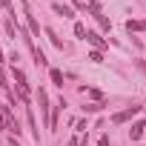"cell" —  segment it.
Segmentation results:
<instances>
[{"instance_id": "obj_1", "label": "cell", "mask_w": 146, "mask_h": 146, "mask_svg": "<svg viewBox=\"0 0 146 146\" xmlns=\"http://www.w3.org/2000/svg\"><path fill=\"white\" fill-rule=\"evenodd\" d=\"M12 75H15V80H17V95H20V100H23V103H29V83H26L23 69H17V66H15Z\"/></svg>"}, {"instance_id": "obj_2", "label": "cell", "mask_w": 146, "mask_h": 146, "mask_svg": "<svg viewBox=\"0 0 146 146\" xmlns=\"http://www.w3.org/2000/svg\"><path fill=\"white\" fill-rule=\"evenodd\" d=\"M135 115H140V106H129V109H123V112H115V115H112V123H126V120H132Z\"/></svg>"}, {"instance_id": "obj_3", "label": "cell", "mask_w": 146, "mask_h": 146, "mask_svg": "<svg viewBox=\"0 0 146 146\" xmlns=\"http://www.w3.org/2000/svg\"><path fill=\"white\" fill-rule=\"evenodd\" d=\"M37 100H40V112H43V120H46V123L52 126V115H49V95H46L43 89L37 92Z\"/></svg>"}, {"instance_id": "obj_4", "label": "cell", "mask_w": 146, "mask_h": 146, "mask_svg": "<svg viewBox=\"0 0 146 146\" xmlns=\"http://www.w3.org/2000/svg\"><path fill=\"white\" fill-rule=\"evenodd\" d=\"M23 15H26V23H29V32H32L35 37H40V23L35 20V15L29 12V6H23Z\"/></svg>"}, {"instance_id": "obj_5", "label": "cell", "mask_w": 146, "mask_h": 146, "mask_svg": "<svg viewBox=\"0 0 146 146\" xmlns=\"http://www.w3.org/2000/svg\"><path fill=\"white\" fill-rule=\"evenodd\" d=\"M86 40H89V43H92V46H95V49H98V52H100V49H106V46H109V43H106V40H103V37H100V35H98V32H86Z\"/></svg>"}, {"instance_id": "obj_6", "label": "cell", "mask_w": 146, "mask_h": 146, "mask_svg": "<svg viewBox=\"0 0 146 146\" xmlns=\"http://www.w3.org/2000/svg\"><path fill=\"white\" fill-rule=\"evenodd\" d=\"M143 132H146V123H143V120H137V123H135V126L129 129V137H132V140H137V137H140Z\"/></svg>"}, {"instance_id": "obj_7", "label": "cell", "mask_w": 146, "mask_h": 146, "mask_svg": "<svg viewBox=\"0 0 146 146\" xmlns=\"http://www.w3.org/2000/svg\"><path fill=\"white\" fill-rule=\"evenodd\" d=\"M126 29H129V32H146V20H129Z\"/></svg>"}, {"instance_id": "obj_8", "label": "cell", "mask_w": 146, "mask_h": 146, "mask_svg": "<svg viewBox=\"0 0 146 146\" xmlns=\"http://www.w3.org/2000/svg\"><path fill=\"white\" fill-rule=\"evenodd\" d=\"M52 9H54L60 17H72V9H69V6H63V3H52Z\"/></svg>"}, {"instance_id": "obj_9", "label": "cell", "mask_w": 146, "mask_h": 146, "mask_svg": "<svg viewBox=\"0 0 146 146\" xmlns=\"http://www.w3.org/2000/svg\"><path fill=\"white\" fill-rule=\"evenodd\" d=\"M49 75H52V83H57V86H63V75H60V72H57V69H52V72H49Z\"/></svg>"}, {"instance_id": "obj_10", "label": "cell", "mask_w": 146, "mask_h": 146, "mask_svg": "<svg viewBox=\"0 0 146 146\" xmlns=\"http://www.w3.org/2000/svg\"><path fill=\"white\" fill-rule=\"evenodd\" d=\"M75 35H78L80 40H86V26H83V23H75Z\"/></svg>"}, {"instance_id": "obj_11", "label": "cell", "mask_w": 146, "mask_h": 146, "mask_svg": "<svg viewBox=\"0 0 146 146\" xmlns=\"http://www.w3.org/2000/svg\"><path fill=\"white\" fill-rule=\"evenodd\" d=\"M80 92H83V95H89V98H95L98 103H100V98H103V95H100L98 89H80Z\"/></svg>"}, {"instance_id": "obj_12", "label": "cell", "mask_w": 146, "mask_h": 146, "mask_svg": "<svg viewBox=\"0 0 146 146\" xmlns=\"http://www.w3.org/2000/svg\"><path fill=\"white\" fill-rule=\"evenodd\" d=\"M95 17H98V23H100V29H106V32H109V29H112V23H109V20H106V17H103V15H95Z\"/></svg>"}, {"instance_id": "obj_13", "label": "cell", "mask_w": 146, "mask_h": 146, "mask_svg": "<svg viewBox=\"0 0 146 146\" xmlns=\"http://www.w3.org/2000/svg\"><path fill=\"white\" fill-rule=\"evenodd\" d=\"M103 109V103H86L83 106V112H100Z\"/></svg>"}, {"instance_id": "obj_14", "label": "cell", "mask_w": 146, "mask_h": 146, "mask_svg": "<svg viewBox=\"0 0 146 146\" xmlns=\"http://www.w3.org/2000/svg\"><path fill=\"white\" fill-rule=\"evenodd\" d=\"M46 35H49V40H52V43H54V46H57V49H63V43H60V37H54V32H52V29H49V32H46Z\"/></svg>"}, {"instance_id": "obj_15", "label": "cell", "mask_w": 146, "mask_h": 146, "mask_svg": "<svg viewBox=\"0 0 146 146\" xmlns=\"http://www.w3.org/2000/svg\"><path fill=\"white\" fill-rule=\"evenodd\" d=\"M0 129H6V106L0 109Z\"/></svg>"}, {"instance_id": "obj_16", "label": "cell", "mask_w": 146, "mask_h": 146, "mask_svg": "<svg viewBox=\"0 0 146 146\" xmlns=\"http://www.w3.org/2000/svg\"><path fill=\"white\" fill-rule=\"evenodd\" d=\"M98 146H109V137H100V143Z\"/></svg>"}, {"instance_id": "obj_17", "label": "cell", "mask_w": 146, "mask_h": 146, "mask_svg": "<svg viewBox=\"0 0 146 146\" xmlns=\"http://www.w3.org/2000/svg\"><path fill=\"white\" fill-rule=\"evenodd\" d=\"M9 146H20V143H17V140H15V137H12V140H9Z\"/></svg>"}, {"instance_id": "obj_18", "label": "cell", "mask_w": 146, "mask_h": 146, "mask_svg": "<svg viewBox=\"0 0 146 146\" xmlns=\"http://www.w3.org/2000/svg\"><path fill=\"white\" fill-rule=\"evenodd\" d=\"M0 60H3V49H0Z\"/></svg>"}]
</instances>
